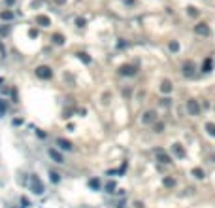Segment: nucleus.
Returning <instances> with one entry per match:
<instances>
[{"label":"nucleus","instance_id":"1","mask_svg":"<svg viewBox=\"0 0 215 208\" xmlns=\"http://www.w3.org/2000/svg\"><path fill=\"white\" fill-rule=\"evenodd\" d=\"M187 112L191 114V116H198V114H200V104H198V100H195V98L187 100Z\"/></svg>","mask_w":215,"mask_h":208},{"label":"nucleus","instance_id":"6","mask_svg":"<svg viewBox=\"0 0 215 208\" xmlns=\"http://www.w3.org/2000/svg\"><path fill=\"white\" fill-rule=\"evenodd\" d=\"M172 87H174V85H172V82H168V80H164L160 83V91L162 93H172Z\"/></svg>","mask_w":215,"mask_h":208},{"label":"nucleus","instance_id":"3","mask_svg":"<svg viewBox=\"0 0 215 208\" xmlns=\"http://www.w3.org/2000/svg\"><path fill=\"white\" fill-rule=\"evenodd\" d=\"M183 74H185V76H189V78H191V76H195V64H192L191 61L183 64Z\"/></svg>","mask_w":215,"mask_h":208},{"label":"nucleus","instance_id":"7","mask_svg":"<svg viewBox=\"0 0 215 208\" xmlns=\"http://www.w3.org/2000/svg\"><path fill=\"white\" fill-rule=\"evenodd\" d=\"M196 32H198V34H202V36H207V34H210V28H207V25L200 23V25L196 27Z\"/></svg>","mask_w":215,"mask_h":208},{"label":"nucleus","instance_id":"4","mask_svg":"<svg viewBox=\"0 0 215 208\" xmlns=\"http://www.w3.org/2000/svg\"><path fill=\"white\" fill-rule=\"evenodd\" d=\"M121 74H125V76H134L136 74V66H130V64H125V66H121L119 70Z\"/></svg>","mask_w":215,"mask_h":208},{"label":"nucleus","instance_id":"9","mask_svg":"<svg viewBox=\"0 0 215 208\" xmlns=\"http://www.w3.org/2000/svg\"><path fill=\"white\" fill-rule=\"evenodd\" d=\"M192 176H195L196 180H204V178H206V174H204L202 168H192Z\"/></svg>","mask_w":215,"mask_h":208},{"label":"nucleus","instance_id":"10","mask_svg":"<svg viewBox=\"0 0 215 208\" xmlns=\"http://www.w3.org/2000/svg\"><path fill=\"white\" fill-rule=\"evenodd\" d=\"M211 68H213V61H211V59H206L202 70H204V72H211Z\"/></svg>","mask_w":215,"mask_h":208},{"label":"nucleus","instance_id":"12","mask_svg":"<svg viewBox=\"0 0 215 208\" xmlns=\"http://www.w3.org/2000/svg\"><path fill=\"white\" fill-rule=\"evenodd\" d=\"M164 185H166V187H174L176 180H174V178H164Z\"/></svg>","mask_w":215,"mask_h":208},{"label":"nucleus","instance_id":"13","mask_svg":"<svg viewBox=\"0 0 215 208\" xmlns=\"http://www.w3.org/2000/svg\"><path fill=\"white\" fill-rule=\"evenodd\" d=\"M164 131V123L159 121V123H155V133H162Z\"/></svg>","mask_w":215,"mask_h":208},{"label":"nucleus","instance_id":"8","mask_svg":"<svg viewBox=\"0 0 215 208\" xmlns=\"http://www.w3.org/2000/svg\"><path fill=\"white\" fill-rule=\"evenodd\" d=\"M155 119H157V114L155 112H147L142 121H143V123H151V121H155Z\"/></svg>","mask_w":215,"mask_h":208},{"label":"nucleus","instance_id":"11","mask_svg":"<svg viewBox=\"0 0 215 208\" xmlns=\"http://www.w3.org/2000/svg\"><path fill=\"white\" fill-rule=\"evenodd\" d=\"M206 131L211 136H215V123H206Z\"/></svg>","mask_w":215,"mask_h":208},{"label":"nucleus","instance_id":"14","mask_svg":"<svg viewBox=\"0 0 215 208\" xmlns=\"http://www.w3.org/2000/svg\"><path fill=\"white\" fill-rule=\"evenodd\" d=\"M170 49H172V51H177V49H179V44H177V42H172V44H170Z\"/></svg>","mask_w":215,"mask_h":208},{"label":"nucleus","instance_id":"5","mask_svg":"<svg viewBox=\"0 0 215 208\" xmlns=\"http://www.w3.org/2000/svg\"><path fill=\"white\" fill-rule=\"evenodd\" d=\"M172 149H174V153L179 157V159H183V157H185V149H183L181 144H174V146H172Z\"/></svg>","mask_w":215,"mask_h":208},{"label":"nucleus","instance_id":"2","mask_svg":"<svg viewBox=\"0 0 215 208\" xmlns=\"http://www.w3.org/2000/svg\"><path fill=\"white\" fill-rule=\"evenodd\" d=\"M157 159H159L160 163H172V157L166 153V152H164V149H157Z\"/></svg>","mask_w":215,"mask_h":208}]
</instances>
